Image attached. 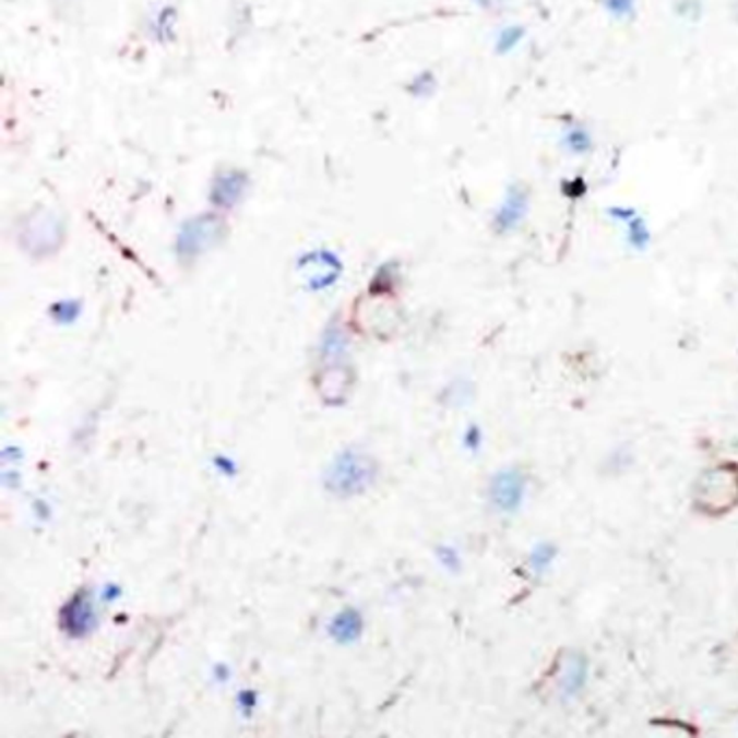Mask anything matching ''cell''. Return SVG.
<instances>
[{
  "label": "cell",
  "instance_id": "3",
  "mask_svg": "<svg viewBox=\"0 0 738 738\" xmlns=\"http://www.w3.org/2000/svg\"><path fill=\"white\" fill-rule=\"evenodd\" d=\"M226 222L211 213V215H198L193 219H189L176 239V249L178 255L182 260H193L198 255H202L204 251H209L211 247L217 246L224 239L226 233Z\"/></svg>",
  "mask_w": 738,
  "mask_h": 738
},
{
  "label": "cell",
  "instance_id": "8",
  "mask_svg": "<svg viewBox=\"0 0 738 738\" xmlns=\"http://www.w3.org/2000/svg\"><path fill=\"white\" fill-rule=\"evenodd\" d=\"M555 557H557L555 546L541 544V546H537V548L533 550V555H531V568H533L535 572H544V570L550 568V563L555 561Z\"/></svg>",
  "mask_w": 738,
  "mask_h": 738
},
{
  "label": "cell",
  "instance_id": "1",
  "mask_svg": "<svg viewBox=\"0 0 738 738\" xmlns=\"http://www.w3.org/2000/svg\"><path fill=\"white\" fill-rule=\"evenodd\" d=\"M17 239L31 255H52L66 241V224L52 211H33L20 219Z\"/></svg>",
  "mask_w": 738,
  "mask_h": 738
},
{
  "label": "cell",
  "instance_id": "7",
  "mask_svg": "<svg viewBox=\"0 0 738 738\" xmlns=\"http://www.w3.org/2000/svg\"><path fill=\"white\" fill-rule=\"evenodd\" d=\"M587 682V663L581 654H570L561 660V671L555 674V689L559 698L576 695Z\"/></svg>",
  "mask_w": 738,
  "mask_h": 738
},
{
  "label": "cell",
  "instance_id": "10",
  "mask_svg": "<svg viewBox=\"0 0 738 738\" xmlns=\"http://www.w3.org/2000/svg\"><path fill=\"white\" fill-rule=\"evenodd\" d=\"M174 22H176V9H174V7H167V9L158 11V15H156V28H154V31H156L158 35L169 37V35H171Z\"/></svg>",
  "mask_w": 738,
  "mask_h": 738
},
{
  "label": "cell",
  "instance_id": "2",
  "mask_svg": "<svg viewBox=\"0 0 738 738\" xmlns=\"http://www.w3.org/2000/svg\"><path fill=\"white\" fill-rule=\"evenodd\" d=\"M698 507L709 515H722L737 507L738 466L722 464L702 475L695 492Z\"/></svg>",
  "mask_w": 738,
  "mask_h": 738
},
{
  "label": "cell",
  "instance_id": "9",
  "mask_svg": "<svg viewBox=\"0 0 738 738\" xmlns=\"http://www.w3.org/2000/svg\"><path fill=\"white\" fill-rule=\"evenodd\" d=\"M70 614L76 617H70V628L76 630V632H83L87 630V621L92 617V611H90V605L83 603V600H76L72 607H70Z\"/></svg>",
  "mask_w": 738,
  "mask_h": 738
},
{
  "label": "cell",
  "instance_id": "4",
  "mask_svg": "<svg viewBox=\"0 0 738 738\" xmlns=\"http://www.w3.org/2000/svg\"><path fill=\"white\" fill-rule=\"evenodd\" d=\"M249 176H247L246 169H239V167H222L213 180H211V204L217 209V211H233L237 209L249 193Z\"/></svg>",
  "mask_w": 738,
  "mask_h": 738
},
{
  "label": "cell",
  "instance_id": "6",
  "mask_svg": "<svg viewBox=\"0 0 738 738\" xmlns=\"http://www.w3.org/2000/svg\"><path fill=\"white\" fill-rule=\"evenodd\" d=\"M524 490H526V479L522 473L502 471L500 475L493 477L490 498L496 509L504 513H513L524 500Z\"/></svg>",
  "mask_w": 738,
  "mask_h": 738
},
{
  "label": "cell",
  "instance_id": "5",
  "mask_svg": "<svg viewBox=\"0 0 738 738\" xmlns=\"http://www.w3.org/2000/svg\"><path fill=\"white\" fill-rule=\"evenodd\" d=\"M372 481V466L365 457L347 453L343 460H338L332 468L330 484L338 492H358L365 490V486Z\"/></svg>",
  "mask_w": 738,
  "mask_h": 738
}]
</instances>
